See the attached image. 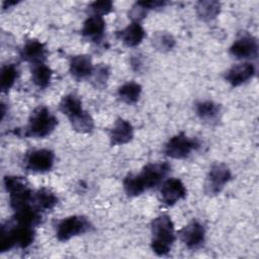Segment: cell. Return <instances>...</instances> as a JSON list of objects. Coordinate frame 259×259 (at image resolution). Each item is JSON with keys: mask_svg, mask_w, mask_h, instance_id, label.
<instances>
[{"mask_svg": "<svg viewBox=\"0 0 259 259\" xmlns=\"http://www.w3.org/2000/svg\"><path fill=\"white\" fill-rule=\"evenodd\" d=\"M151 248L158 256H165L175 242V229L171 218L168 214H160L151 223Z\"/></svg>", "mask_w": 259, "mask_h": 259, "instance_id": "obj_1", "label": "cell"}, {"mask_svg": "<svg viewBox=\"0 0 259 259\" xmlns=\"http://www.w3.org/2000/svg\"><path fill=\"white\" fill-rule=\"evenodd\" d=\"M58 125V118L47 106H37L31 112L26 127L25 135L31 138L42 139L50 136Z\"/></svg>", "mask_w": 259, "mask_h": 259, "instance_id": "obj_2", "label": "cell"}, {"mask_svg": "<svg viewBox=\"0 0 259 259\" xmlns=\"http://www.w3.org/2000/svg\"><path fill=\"white\" fill-rule=\"evenodd\" d=\"M3 183L9 195V203L13 211L32 203L33 191L23 177L7 175L4 177Z\"/></svg>", "mask_w": 259, "mask_h": 259, "instance_id": "obj_3", "label": "cell"}, {"mask_svg": "<svg viewBox=\"0 0 259 259\" xmlns=\"http://www.w3.org/2000/svg\"><path fill=\"white\" fill-rule=\"evenodd\" d=\"M92 229V224L88 218L84 215H71L61 220L56 227L57 239L61 242L84 235Z\"/></svg>", "mask_w": 259, "mask_h": 259, "instance_id": "obj_4", "label": "cell"}, {"mask_svg": "<svg viewBox=\"0 0 259 259\" xmlns=\"http://www.w3.org/2000/svg\"><path fill=\"white\" fill-rule=\"evenodd\" d=\"M199 147L200 143L196 138L179 133L167 141L164 147V153L172 159H185Z\"/></svg>", "mask_w": 259, "mask_h": 259, "instance_id": "obj_5", "label": "cell"}, {"mask_svg": "<svg viewBox=\"0 0 259 259\" xmlns=\"http://www.w3.org/2000/svg\"><path fill=\"white\" fill-rule=\"evenodd\" d=\"M231 179V169L225 163L217 162L212 164L206 174L204 181L205 194L209 196L219 194Z\"/></svg>", "mask_w": 259, "mask_h": 259, "instance_id": "obj_6", "label": "cell"}, {"mask_svg": "<svg viewBox=\"0 0 259 259\" xmlns=\"http://www.w3.org/2000/svg\"><path fill=\"white\" fill-rule=\"evenodd\" d=\"M170 170L171 166L167 162L149 163L139 174L136 175L143 190L146 191L161 184L167 177Z\"/></svg>", "mask_w": 259, "mask_h": 259, "instance_id": "obj_7", "label": "cell"}, {"mask_svg": "<svg viewBox=\"0 0 259 259\" xmlns=\"http://www.w3.org/2000/svg\"><path fill=\"white\" fill-rule=\"evenodd\" d=\"M55 163V154L50 149H37L29 152L24 158V167L32 173L49 172Z\"/></svg>", "mask_w": 259, "mask_h": 259, "instance_id": "obj_8", "label": "cell"}, {"mask_svg": "<svg viewBox=\"0 0 259 259\" xmlns=\"http://www.w3.org/2000/svg\"><path fill=\"white\" fill-rule=\"evenodd\" d=\"M187 190L184 183L175 177L168 178L161 183L159 198L166 205H174L186 196Z\"/></svg>", "mask_w": 259, "mask_h": 259, "instance_id": "obj_9", "label": "cell"}, {"mask_svg": "<svg viewBox=\"0 0 259 259\" xmlns=\"http://www.w3.org/2000/svg\"><path fill=\"white\" fill-rule=\"evenodd\" d=\"M229 52L231 56L239 60L254 59L258 53L257 39L249 33L241 34L234 40Z\"/></svg>", "mask_w": 259, "mask_h": 259, "instance_id": "obj_10", "label": "cell"}, {"mask_svg": "<svg viewBox=\"0 0 259 259\" xmlns=\"http://www.w3.org/2000/svg\"><path fill=\"white\" fill-rule=\"evenodd\" d=\"M182 243L191 250L200 248L205 240V229L198 221H191L179 233Z\"/></svg>", "mask_w": 259, "mask_h": 259, "instance_id": "obj_11", "label": "cell"}, {"mask_svg": "<svg viewBox=\"0 0 259 259\" xmlns=\"http://www.w3.org/2000/svg\"><path fill=\"white\" fill-rule=\"evenodd\" d=\"M19 55L23 61L34 65L46 61L48 50L44 42L37 39H28L22 46Z\"/></svg>", "mask_w": 259, "mask_h": 259, "instance_id": "obj_12", "label": "cell"}, {"mask_svg": "<svg viewBox=\"0 0 259 259\" xmlns=\"http://www.w3.org/2000/svg\"><path fill=\"white\" fill-rule=\"evenodd\" d=\"M255 74V67L249 62L234 65L225 74L226 81L234 87H238L250 79Z\"/></svg>", "mask_w": 259, "mask_h": 259, "instance_id": "obj_13", "label": "cell"}, {"mask_svg": "<svg viewBox=\"0 0 259 259\" xmlns=\"http://www.w3.org/2000/svg\"><path fill=\"white\" fill-rule=\"evenodd\" d=\"M134 138V126L124 118H117L109 132V141L112 146L130 143Z\"/></svg>", "mask_w": 259, "mask_h": 259, "instance_id": "obj_14", "label": "cell"}, {"mask_svg": "<svg viewBox=\"0 0 259 259\" xmlns=\"http://www.w3.org/2000/svg\"><path fill=\"white\" fill-rule=\"evenodd\" d=\"M93 68L91 57L88 55H76L71 58L69 63V72L76 80L90 78Z\"/></svg>", "mask_w": 259, "mask_h": 259, "instance_id": "obj_15", "label": "cell"}, {"mask_svg": "<svg viewBox=\"0 0 259 259\" xmlns=\"http://www.w3.org/2000/svg\"><path fill=\"white\" fill-rule=\"evenodd\" d=\"M105 21L102 16L90 15L83 22L82 35L92 41H99L105 32Z\"/></svg>", "mask_w": 259, "mask_h": 259, "instance_id": "obj_16", "label": "cell"}, {"mask_svg": "<svg viewBox=\"0 0 259 259\" xmlns=\"http://www.w3.org/2000/svg\"><path fill=\"white\" fill-rule=\"evenodd\" d=\"M42 211L35 207L32 203L25 205L14 211L13 221L19 225L35 228L42 221Z\"/></svg>", "mask_w": 259, "mask_h": 259, "instance_id": "obj_17", "label": "cell"}, {"mask_svg": "<svg viewBox=\"0 0 259 259\" xmlns=\"http://www.w3.org/2000/svg\"><path fill=\"white\" fill-rule=\"evenodd\" d=\"M145 29L140 22H132L126 27L117 32L118 38L128 48L139 46L145 37Z\"/></svg>", "mask_w": 259, "mask_h": 259, "instance_id": "obj_18", "label": "cell"}, {"mask_svg": "<svg viewBox=\"0 0 259 259\" xmlns=\"http://www.w3.org/2000/svg\"><path fill=\"white\" fill-rule=\"evenodd\" d=\"M10 226H11V230H12L14 241H15V247L26 249L33 243L34 237H35L34 228L19 225L14 221L13 223H10Z\"/></svg>", "mask_w": 259, "mask_h": 259, "instance_id": "obj_19", "label": "cell"}, {"mask_svg": "<svg viewBox=\"0 0 259 259\" xmlns=\"http://www.w3.org/2000/svg\"><path fill=\"white\" fill-rule=\"evenodd\" d=\"M58 196L49 188H39L32 195V204L40 211L51 210L58 204Z\"/></svg>", "mask_w": 259, "mask_h": 259, "instance_id": "obj_20", "label": "cell"}, {"mask_svg": "<svg viewBox=\"0 0 259 259\" xmlns=\"http://www.w3.org/2000/svg\"><path fill=\"white\" fill-rule=\"evenodd\" d=\"M31 82L39 89L47 88L53 77L52 69L45 63H37L31 65Z\"/></svg>", "mask_w": 259, "mask_h": 259, "instance_id": "obj_21", "label": "cell"}, {"mask_svg": "<svg viewBox=\"0 0 259 259\" xmlns=\"http://www.w3.org/2000/svg\"><path fill=\"white\" fill-rule=\"evenodd\" d=\"M141 94L142 86L135 81L125 82L117 89V95L119 99L130 105L137 103L141 97Z\"/></svg>", "mask_w": 259, "mask_h": 259, "instance_id": "obj_22", "label": "cell"}, {"mask_svg": "<svg viewBox=\"0 0 259 259\" xmlns=\"http://www.w3.org/2000/svg\"><path fill=\"white\" fill-rule=\"evenodd\" d=\"M72 128L79 134H89L94 128V119L86 110H81L69 118Z\"/></svg>", "mask_w": 259, "mask_h": 259, "instance_id": "obj_23", "label": "cell"}, {"mask_svg": "<svg viewBox=\"0 0 259 259\" xmlns=\"http://www.w3.org/2000/svg\"><path fill=\"white\" fill-rule=\"evenodd\" d=\"M60 111L65 114L68 118L77 114L81 110H83L81 99L75 94H67L62 97L59 103Z\"/></svg>", "mask_w": 259, "mask_h": 259, "instance_id": "obj_24", "label": "cell"}, {"mask_svg": "<svg viewBox=\"0 0 259 259\" xmlns=\"http://www.w3.org/2000/svg\"><path fill=\"white\" fill-rule=\"evenodd\" d=\"M152 46L161 53L172 51L176 45L175 37L168 31H157L152 35Z\"/></svg>", "mask_w": 259, "mask_h": 259, "instance_id": "obj_25", "label": "cell"}, {"mask_svg": "<svg viewBox=\"0 0 259 259\" xmlns=\"http://www.w3.org/2000/svg\"><path fill=\"white\" fill-rule=\"evenodd\" d=\"M221 11V3L212 0L199 1L196 5V13L198 17L204 21L214 19Z\"/></svg>", "mask_w": 259, "mask_h": 259, "instance_id": "obj_26", "label": "cell"}, {"mask_svg": "<svg viewBox=\"0 0 259 259\" xmlns=\"http://www.w3.org/2000/svg\"><path fill=\"white\" fill-rule=\"evenodd\" d=\"M18 77V69L14 64L2 66L0 71V88L3 93L8 92L15 84Z\"/></svg>", "mask_w": 259, "mask_h": 259, "instance_id": "obj_27", "label": "cell"}, {"mask_svg": "<svg viewBox=\"0 0 259 259\" xmlns=\"http://www.w3.org/2000/svg\"><path fill=\"white\" fill-rule=\"evenodd\" d=\"M221 111L220 104L211 100L199 101L195 104V113L202 120H212L214 119Z\"/></svg>", "mask_w": 259, "mask_h": 259, "instance_id": "obj_28", "label": "cell"}, {"mask_svg": "<svg viewBox=\"0 0 259 259\" xmlns=\"http://www.w3.org/2000/svg\"><path fill=\"white\" fill-rule=\"evenodd\" d=\"M110 70L105 64H98L93 68L92 74L90 76L92 85L97 89H103L106 87L107 81L109 79Z\"/></svg>", "mask_w": 259, "mask_h": 259, "instance_id": "obj_29", "label": "cell"}, {"mask_svg": "<svg viewBox=\"0 0 259 259\" xmlns=\"http://www.w3.org/2000/svg\"><path fill=\"white\" fill-rule=\"evenodd\" d=\"M89 10L91 11L92 15L102 16L108 14L113 9V3L110 0H101V1H94L89 5Z\"/></svg>", "mask_w": 259, "mask_h": 259, "instance_id": "obj_30", "label": "cell"}, {"mask_svg": "<svg viewBox=\"0 0 259 259\" xmlns=\"http://www.w3.org/2000/svg\"><path fill=\"white\" fill-rule=\"evenodd\" d=\"M148 13V10L142 4L141 1L136 2L128 11V17L132 19V22H140Z\"/></svg>", "mask_w": 259, "mask_h": 259, "instance_id": "obj_31", "label": "cell"}]
</instances>
